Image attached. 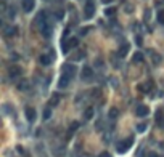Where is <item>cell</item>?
Returning <instances> with one entry per match:
<instances>
[{
    "label": "cell",
    "mask_w": 164,
    "mask_h": 157,
    "mask_svg": "<svg viewBox=\"0 0 164 157\" xmlns=\"http://www.w3.org/2000/svg\"><path fill=\"white\" fill-rule=\"evenodd\" d=\"M132 143H134V138L129 136V138H126V140H122L121 143L116 144V151H118L119 154H124L126 151H129V147L132 146Z\"/></svg>",
    "instance_id": "6da1fadb"
},
{
    "label": "cell",
    "mask_w": 164,
    "mask_h": 157,
    "mask_svg": "<svg viewBox=\"0 0 164 157\" xmlns=\"http://www.w3.org/2000/svg\"><path fill=\"white\" fill-rule=\"evenodd\" d=\"M21 74H23V71L18 64H13V66L8 67V77H10L11 80H18L21 77Z\"/></svg>",
    "instance_id": "7a4b0ae2"
},
{
    "label": "cell",
    "mask_w": 164,
    "mask_h": 157,
    "mask_svg": "<svg viewBox=\"0 0 164 157\" xmlns=\"http://www.w3.org/2000/svg\"><path fill=\"white\" fill-rule=\"evenodd\" d=\"M93 14H95V5H93V2H87V3H85V8H84L85 19H90Z\"/></svg>",
    "instance_id": "3957f363"
},
{
    "label": "cell",
    "mask_w": 164,
    "mask_h": 157,
    "mask_svg": "<svg viewBox=\"0 0 164 157\" xmlns=\"http://www.w3.org/2000/svg\"><path fill=\"white\" fill-rule=\"evenodd\" d=\"M63 74H66V75H69L71 79H73V77L77 74L76 66H74V64H71V63H66V64L63 66Z\"/></svg>",
    "instance_id": "277c9868"
},
{
    "label": "cell",
    "mask_w": 164,
    "mask_h": 157,
    "mask_svg": "<svg viewBox=\"0 0 164 157\" xmlns=\"http://www.w3.org/2000/svg\"><path fill=\"white\" fill-rule=\"evenodd\" d=\"M154 123H156V127H159V128H164V112L163 109H158L156 114H154Z\"/></svg>",
    "instance_id": "5b68a950"
},
{
    "label": "cell",
    "mask_w": 164,
    "mask_h": 157,
    "mask_svg": "<svg viewBox=\"0 0 164 157\" xmlns=\"http://www.w3.org/2000/svg\"><path fill=\"white\" fill-rule=\"evenodd\" d=\"M80 75H82V79H84L85 82L92 80V79H93V69H92L90 66H84V69H82Z\"/></svg>",
    "instance_id": "8992f818"
},
{
    "label": "cell",
    "mask_w": 164,
    "mask_h": 157,
    "mask_svg": "<svg viewBox=\"0 0 164 157\" xmlns=\"http://www.w3.org/2000/svg\"><path fill=\"white\" fill-rule=\"evenodd\" d=\"M24 114H26V119H28V122H34L35 117H37V111H35L34 108H31V106H28V108L24 109Z\"/></svg>",
    "instance_id": "52a82bcc"
},
{
    "label": "cell",
    "mask_w": 164,
    "mask_h": 157,
    "mask_svg": "<svg viewBox=\"0 0 164 157\" xmlns=\"http://www.w3.org/2000/svg\"><path fill=\"white\" fill-rule=\"evenodd\" d=\"M135 114H137V117H147V115L150 114V108L145 106V104H140V106H137Z\"/></svg>",
    "instance_id": "ba28073f"
},
{
    "label": "cell",
    "mask_w": 164,
    "mask_h": 157,
    "mask_svg": "<svg viewBox=\"0 0 164 157\" xmlns=\"http://www.w3.org/2000/svg\"><path fill=\"white\" fill-rule=\"evenodd\" d=\"M52 32H53V27L48 24V23H45V24L40 26V34H42L45 38H50V37H52Z\"/></svg>",
    "instance_id": "9c48e42d"
},
{
    "label": "cell",
    "mask_w": 164,
    "mask_h": 157,
    "mask_svg": "<svg viewBox=\"0 0 164 157\" xmlns=\"http://www.w3.org/2000/svg\"><path fill=\"white\" fill-rule=\"evenodd\" d=\"M21 5H23V10L26 13H31L35 7V0H21Z\"/></svg>",
    "instance_id": "30bf717a"
},
{
    "label": "cell",
    "mask_w": 164,
    "mask_h": 157,
    "mask_svg": "<svg viewBox=\"0 0 164 157\" xmlns=\"http://www.w3.org/2000/svg\"><path fill=\"white\" fill-rule=\"evenodd\" d=\"M153 88H154V85H153V82L151 80L143 82V84H138V90L142 91V93H150V90H153Z\"/></svg>",
    "instance_id": "8fae6325"
},
{
    "label": "cell",
    "mask_w": 164,
    "mask_h": 157,
    "mask_svg": "<svg viewBox=\"0 0 164 157\" xmlns=\"http://www.w3.org/2000/svg\"><path fill=\"white\" fill-rule=\"evenodd\" d=\"M129 50H130V45H129V43H122V45L118 48V56H119V58H124V56L129 53Z\"/></svg>",
    "instance_id": "7c38bea8"
},
{
    "label": "cell",
    "mask_w": 164,
    "mask_h": 157,
    "mask_svg": "<svg viewBox=\"0 0 164 157\" xmlns=\"http://www.w3.org/2000/svg\"><path fill=\"white\" fill-rule=\"evenodd\" d=\"M69 82H71V77L66 75V74H63L61 79H60V82H58V88H66L68 85H69Z\"/></svg>",
    "instance_id": "4fadbf2b"
},
{
    "label": "cell",
    "mask_w": 164,
    "mask_h": 157,
    "mask_svg": "<svg viewBox=\"0 0 164 157\" xmlns=\"http://www.w3.org/2000/svg\"><path fill=\"white\" fill-rule=\"evenodd\" d=\"M16 31L18 29L15 26H5L3 34H5V37H13V35H16Z\"/></svg>",
    "instance_id": "5bb4252c"
},
{
    "label": "cell",
    "mask_w": 164,
    "mask_h": 157,
    "mask_svg": "<svg viewBox=\"0 0 164 157\" xmlns=\"http://www.w3.org/2000/svg\"><path fill=\"white\" fill-rule=\"evenodd\" d=\"M52 58L53 56H48V55H40L39 56V63L42 64V66H48L52 63Z\"/></svg>",
    "instance_id": "9a60e30c"
},
{
    "label": "cell",
    "mask_w": 164,
    "mask_h": 157,
    "mask_svg": "<svg viewBox=\"0 0 164 157\" xmlns=\"http://www.w3.org/2000/svg\"><path fill=\"white\" fill-rule=\"evenodd\" d=\"M151 61H153L154 66H159V64L163 63V56H161L159 53H151Z\"/></svg>",
    "instance_id": "2e32d148"
},
{
    "label": "cell",
    "mask_w": 164,
    "mask_h": 157,
    "mask_svg": "<svg viewBox=\"0 0 164 157\" xmlns=\"http://www.w3.org/2000/svg\"><path fill=\"white\" fill-rule=\"evenodd\" d=\"M47 13H45V11H40V13H39L37 14V23H39V27H40V26H42V24H45V23H47Z\"/></svg>",
    "instance_id": "e0dca14e"
},
{
    "label": "cell",
    "mask_w": 164,
    "mask_h": 157,
    "mask_svg": "<svg viewBox=\"0 0 164 157\" xmlns=\"http://www.w3.org/2000/svg\"><path fill=\"white\" fill-rule=\"evenodd\" d=\"M61 50H63V53H69L71 47H69V43H68V38H63V42H61Z\"/></svg>",
    "instance_id": "ac0fdd59"
},
{
    "label": "cell",
    "mask_w": 164,
    "mask_h": 157,
    "mask_svg": "<svg viewBox=\"0 0 164 157\" xmlns=\"http://www.w3.org/2000/svg\"><path fill=\"white\" fill-rule=\"evenodd\" d=\"M68 43H69L71 48H74V47L79 45V38H77V37H69V38H68Z\"/></svg>",
    "instance_id": "d6986e66"
},
{
    "label": "cell",
    "mask_w": 164,
    "mask_h": 157,
    "mask_svg": "<svg viewBox=\"0 0 164 157\" xmlns=\"http://www.w3.org/2000/svg\"><path fill=\"white\" fill-rule=\"evenodd\" d=\"M58 101H60V95H58V93H53L52 98H50V104H52V106H56V104H58Z\"/></svg>",
    "instance_id": "ffe728a7"
},
{
    "label": "cell",
    "mask_w": 164,
    "mask_h": 157,
    "mask_svg": "<svg viewBox=\"0 0 164 157\" xmlns=\"http://www.w3.org/2000/svg\"><path fill=\"white\" fill-rule=\"evenodd\" d=\"M156 18H158V23L164 26V10H159V11H158Z\"/></svg>",
    "instance_id": "44dd1931"
},
{
    "label": "cell",
    "mask_w": 164,
    "mask_h": 157,
    "mask_svg": "<svg viewBox=\"0 0 164 157\" xmlns=\"http://www.w3.org/2000/svg\"><path fill=\"white\" fill-rule=\"evenodd\" d=\"M118 114H119V111L116 108H111L109 109V119H116L118 117Z\"/></svg>",
    "instance_id": "7402d4cb"
},
{
    "label": "cell",
    "mask_w": 164,
    "mask_h": 157,
    "mask_svg": "<svg viewBox=\"0 0 164 157\" xmlns=\"http://www.w3.org/2000/svg\"><path fill=\"white\" fill-rule=\"evenodd\" d=\"M140 61H143V55L140 51H137L135 55H134V63H140Z\"/></svg>",
    "instance_id": "603a6c76"
},
{
    "label": "cell",
    "mask_w": 164,
    "mask_h": 157,
    "mask_svg": "<svg viewBox=\"0 0 164 157\" xmlns=\"http://www.w3.org/2000/svg\"><path fill=\"white\" fill-rule=\"evenodd\" d=\"M50 115H52V108H45V109H44V119L48 120Z\"/></svg>",
    "instance_id": "cb8c5ba5"
},
{
    "label": "cell",
    "mask_w": 164,
    "mask_h": 157,
    "mask_svg": "<svg viewBox=\"0 0 164 157\" xmlns=\"http://www.w3.org/2000/svg\"><path fill=\"white\" fill-rule=\"evenodd\" d=\"M92 115H93V109L87 108V109H85V112H84V117H85V119H92Z\"/></svg>",
    "instance_id": "d4e9b609"
},
{
    "label": "cell",
    "mask_w": 164,
    "mask_h": 157,
    "mask_svg": "<svg viewBox=\"0 0 164 157\" xmlns=\"http://www.w3.org/2000/svg\"><path fill=\"white\" fill-rule=\"evenodd\" d=\"M15 16H16V10H15V7H10V8H8V18L13 19Z\"/></svg>",
    "instance_id": "484cf974"
},
{
    "label": "cell",
    "mask_w": 164,
    "mask_h": 157,
    "mask_svg": "<svg viewBox=\"0 0 164 157\" xmlns=\"http://www.w3.org/2000/svg\"><path fill=\"white\" fill-rule=\"evenodd\" d=\"M114 13H116V8H114V7H111V8H106V10H105V14H106V16H113Z\"/></svg>",
    "instance_id": "4316f807"
},
{
    "label": "cell",
    "mask_w": 164,
    "mask_h": 157,
    "mask_svg": "<svg viewBox=\"0 0 164 157\" xmlns=\"http://www.w3.org/2000/svg\"><path fill=\"white\" fill-rule=\"evenodd\" d=\"M84 56H85V53H84V51H79V53H76V55L73 56V60H77V61H79V60H82Z\"/></svg>",
    "instance_id": "83f0119b"
},
{
    "label": "cell",
    "mask_w": 164,
    "mask_h": 157,
    "mask_svg": "<svg viewBox=\"0 0 164 157\" xmlns=\"http://www.w3.org/2000/svg\"><path fill=\"white\" fill-rule=\"evenodd\" d=\"M18 88H19V90H23V91H24L26 88H28V82H26V80L19 82V84H18Z\"/></svg>",
    "instance_id": "f1b7e54d"
},
{
    "label": "cell",
    "mask_w": 164,
    "mask_h": 157,
    "mask_svg": "<svg viewBox=\"0 0 164 157\" xmlns=\"http://www.w3.org/2000/svg\"><path fill=\"white\" fill-rule=\"evenodd\" d=\"M55 16H56V19H63V16H64V11L63 10H58L55 13Z\"/></svg>",
    "instance_id": "f546056e"
},
{
    "label": "cell",
    "mask_w": 164,
    "mask_h": 157,
    "mask_svg": "<svg viewBox=\"0 0 164 157\" xmlns=\"http://www.w3.org/2000/svg\"><path fill=\"white\" fill-rule=\"evenodd\" d=\"M137 130H138V132H145V130H147V123H138V125H137Z\"/></svg>",
    "instance_id": "4dcf8cb0"
},
{
    "label": "cell",
    "mask_w": 164,
    "mask_h": 157,
    "mask_svg": "<svg viewBox=\"0 0 164 157\" xmlns=\"http://www.w3.org/2000/svg\"><path fill=\"white\" fill-rule=\"evenodd\" d=\"M89 31H90V27H84V29H80V35H85Z\"/></svg>",
    "instance_id": "1f68e13d"
},
{
    "label": "cell",
    "mask_w": 164,
    "mask_h": 157,
    "mask_svg": "<svg viewBox=\"0 0 164 157\" xmlns=\"http://www.w3.org/2000/svg\"><path fill=\"white\" fill-rule=\"evenodd\" d=\"M135 42H137V45H142V37H140V35L135 37Z\"/></svg>",
    "instance_id": "d6a6232c"
},
{
    "label": "cell",
    "mask_w": 164,
    "mask_h": 157,
    "mask_svg": "<svg viewBox=\"0 0 164 157\" xmlns=\"http://www.w3.org/2000/svg\"><path fill=\"white\" fill-rule=\"evenodd\" d=\"M98 157H111V154H109V152H101Z\"/></svg>",
    "instance_id": "836d02e7"
},
{
    "label": "cell",
    "mask_w": 164,
    "mask_h": 157,
    "mask_svg": "<svg viewBox=\"0 0 164 157\" xmlns=\"http://www.w3.org/2000/svg\"><path fill=\"white\" fill-rule=\"evenodd\" d=\"M148 157H158V156L154 152H150V154H148Z\"/></svg>",
    "instance_id": "e575fe53"
},
{
    "label": "cell",
    "mask_w": 164,
    "mask_h": 157,
    "mask_svg": "<svg viewBox=\"0 0 164 157\" xmlns=\"http://www.w3.org/2000/svg\"><path fill=\"white\" fill-rule=\"evenodd\" d=\"M101 2H103V3H111L113 0H101Z\"/></svg>",
    "instance_id": "d590c367"
}]
</instances>
